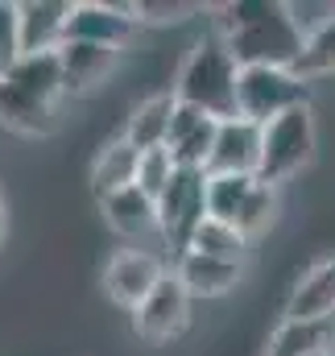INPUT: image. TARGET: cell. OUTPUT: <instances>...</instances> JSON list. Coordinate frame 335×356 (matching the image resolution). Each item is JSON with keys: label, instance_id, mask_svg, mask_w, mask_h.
<instances>
[{"label": "cell", "instance_id": "6da1fadb", "mask_svg": "<svg viewBox=\"0 0 335 356\" xmlns=\"http://www.w3.org/2000/svg\"><path fill=\"white\" fill-rule=\"evenodd\" d=\"M215 33L224 38V46L232 50V58L240 67H286V71H294L302 50H307L286 4H273V0L228 4Z\"/></svg>", "mask_w": 335, "mask_h": 356}, {"label": "cell", "instance_id": "7a4b0ae2", "mask_svg": "<svg viewBox=\"0 0 335 356\" xmlns=\"http://www.w3.org/2000/svg\"><path fill=\"white\" fill-rule=\"evenodd\" d=\"M236 83H240V63L232 58L224 38L211 33V38L195 42V50L186 54L174 95L186 108H199L215 120H232L236 116Z\"/></svg>", "mask_w": 335, "mask_h": 356}, {"label": "cell", "instance_id": "3957f363", "mask_svg": "<svg viewBox=\"0 0 335 356\" xmlns=\"http://www.w3.org/2000/svg\"><path fill=\"white\" fill-rule=\"evenodd\" d=\"M277 211L273 186H265L252 175H207V216L220 224H232L245 241H256L269 232Z\"/></svg>", "mask_w": 335, "mask_h": 356}, {"label": "cell", "instance_id": "277c9868", "mask_svg": "<svg viewBox=\"0 0 335 356\" xmlns=\"http://www.w3.org/2000/svg\"><path fill=\"white\" fill-rule=\"evenodd\" d=\"M294 108H311V83L286 67H240L236 83V116L252 124H269Z\"/></svg>", "mask_w": 335, "mask_h": 356}, {"label": "cell", "instance_id": "5b68a950", "mask_svg": "<svg viewBox=\"0 0 335 356\" xmlns=\"http://www.w3.org/2000/svg\"><path fill=\"white\" fill-rule=\"evenodd\" d=\"M315 158V116L311 108H294L261 129V166L256 178L265 186L290 182L307 162Z\"/></svg>", "mask_w": 335, "mask_h": 356}, {"label": "cell", "instance_id": "8992f818", "mask_svg": "<svg viewBox=\"0 0 335 356\" xmlns=\"http://www.w3.org/2000/svg\"><path fill=\"white\" fill-rule=\"evenodd\" d=\"M207 220V175L203 170H186L178 166L170 186L158 199V232L174 257H182L199 232V224Z\"/></svg>", "mask_w": 335, "mask_h": 356}, {"label": "cell", "instance_id": "52a82bcc", "mask_svg": "<svg viewBox=\"0 0 335 356\" xmlns=\"http://www.w3.org/2000/svg\"><path fill=\"white\" fill-rule=\"evenodd\" d=\"M166 273L170 269L162 266L158 253H149V249H120V253L104 266V294H108L116 307L137 311V307L154 294V286H158Z\"/></svg>", "mask_w": 335, "mask_h": 356}, {"label": "cell", "instance_id": "ba28073f", "mask_svg": "<svg viewBox=\"0 0 335 356\" xmlns=\"http://www.w3.org/2000/svg\"><path fill=\"white\" fill-rule=\"evenodd\" d=\"M137 4H104V0H87L71 8V25H67V42H91V46H108V50H124L137 33Z\"/></svg>", "mask_w": 335, "mask_h": 356}, {"label": "cell", "instance_id": "9c48e42d", "mask_svg": "<svg viewBox=\"0 0 335 356\" xmlns=\"http://www.w3.org/2000/svg\"><path fill=\"white\" fill-rule=\"evenodd\" d=\"M186 319H190V294L182 290V282L174 277V269L154 286V294L133 311V327H137V336L145 344H166V340H174L186 327Z\"/></svg>", "mask_w": 335, "mask_h": 356}, {"label": "cell", "instance_id": "30bf717a", "mask_svg": "<svg viewBox=\"0 0 335 356\" xmlns=\"http://www.w3.org/2000/svg\"><path fill=\"white\" fill-rule=\"evenodd\" d=\"M71 8L63 0H25L17 4V33H21V58L25 54H58L67 46Z\"/></svg>", "mask_w": 335, "mask_h": 356}, {"label": "cell", "instance_id": "8fae6325", "mask_svg": "<svg viewBox=\"0 0 335 356\" xmlns=\"http://www.w3.org/2000/svg\"><path fill=\"white\" fill-rule=\"evenodd\" d=\"M215 133H220L215 116L178 104V112L170 120V137H166L170 158L178 166H186V170H203L207 175V162H211V149H215Z\"/></svg>", "mask_w": 335, "mask_h": 356}, {"label": "cell", "instance_id": "7c38bea8", "mask_svg": "<svg viewBox=\"0 0 335 356\" xmlns=\"http://www.w3.org/2000/svg\"><path fill=\"white\" fill-rule=\"evenodd\" d=\"M256 166H261V124H252L245 116L220 120L207 175H252L256 178Z\"/></svg>", "mask_w": 335, "mask_h": 356}, {"label": "cell", "instance_id": "4fadbf2b", "mask_svg": "<svg viewBox=\"0 0 335 356\" xmlns=\"http://www.w3.org/2000/svg\"><path fill=\"white\" fill-rule=\"evenodd\" d=\"M120 63V50L108 46H91V42H67L58 50V67H63V95H87L95 91Z\"/></svg>", "mask_w": 335, "mask_h": 356}, {"label": "cell", "instance_id": "5bb4252c", "mask_svg": "<svg viewBox=\"0 0 335 356\" xmlns=\"http://www.w3.org/2000/svg\"><path fill=\"white\" fill-rule=\"evenodd\" d=\"M240 273L245 269L236 261H220V257H207V253H195V249L174 257V277L182 282V290L190 298H220V294L240 286Z\"/></svg>", "mask_w": 335, "mask_h": 356}, {"label": "cell", "instance_id": "9a60e30c", "mask_svg": "<svg viewBox=\"0 0 335 356\" xmlns=\"http://www.w3.org/2000/svg\"><path fill=\"white\" fill-rule=\"evenodd\" d=\"M286 319H335V253L294 282Z\"/></svg>", "mask_w": 335, "mask_h": 356}, {"label": "cell", "instance_id": "2e32d148", "mask_svg": "<svg viewBox=\"0 0 335 356\" xmlns=\"http://www.w3.org/2000/svg\"><path fill=\"white\" fill-rule=\"evenodd\" d=\"M104 220L124 241H149V236L162 241V232H158V203L145 191H137V186H129L120 195H108L104 199Z\"/></svg>", "mask_w": 335, "mask_h": 356}, {"label": "cell", "instance_id": "e0dca14e", "mask_svg": "<svg viewBox=\"0 0 335 356\" xmlns=\"http://www.w3.org/2000/svg\"><path fill=\"white\" fill-rule=\"evenodd\" d=\"M178 112V95L170 91H154L149 99H141L124 124V141L137 149V154H149V149H166L170 137V120Z\"/></svg>", "mask_w": 335, "mask_h": 356}, {"label": "cell", "instance_id": "ac0fdd59", "mask_svg": "<svg viewBox=\"0 0 335 356\" xmlns=\"http://www.w3.org/2000/svg\"><path fill=\"white\" fill-rule=\"evenodd\" d=\"M335 353V319H286L265 356H327Z\"/></svg>", "mask_w": 335, "mask_h": 356}, {"label": "cell", "instance_id": "d6986e66", "mask_svg": "<svg viewBox=\"0 0 335 356\" xmlns=\"http://www.w3.org/2000/svg\"><path fill=\"white\" fill-rule=\"evenodd\" d=\"M137 166H141V154L120 133L116 141H108L95 154V162H91V191L99 199H108V195H120V191L137 186Z\"/></svg>", "mask_w": 335, "mask_h": 356}, {"label": "cell", "instance_id": "ffe728a7", "mask_svg": "<svg viewBox=\"0 0 335 356\" xmlns=\"http://www.w3.org/2000/svg\"><path fill=\"white\" fill-rule=\"evenodd\" d=\"M0 124L13 133H50L54 129V104L0 79Z\"/></svg>", "mask_w": 335, "mask_h": 356}, {"label": "cell", "instance_id": "44dd1931", "mask_svg": "<svg viewBox=\"0 0 335 356\" xmlns=\"http://www.w3.org/2000/svg\"><path fill=\"white\" fill-rule=\"evenodd\" d=\"M0 79H8L13 88L29 91V95H38V99H46V104H58V95H63V67H58V54H25V58H17Z\"/></svg>", "mask_w": 335, "mask_h": 356}, {"label": "cell", "instance_id": "7402d4cb", "mask_svg": "<svg viewBox=\"0 0 335 356\" xmlns=\"http://www.w3.org/2000/svg\"><path fill=\"white\" fill-rule=\"evenodd\" d=\"M190 249L195 253H207V257H220V261H236L240 266V257L249 253V241L232 228V224H220V220H203L199 224V232H195V241H190Z\"/></svg>", "mask_w": 335, "mask_h": 356}, {"label": "cell", "instance_id": "603a6c76", "mask_svg": "<svg viewBox=\"0 0 335 356\" xmlns=\"http://www.w3.org/2000/svg\"><path fill=\"white\" fill-rule=\"evenodd\" d=\"M286 13H290V21H294L302 42H315L323 29L335 25V0H290Z\"/></svg>", "mask_w": 335, "mask_h": 356}, {"label": "cell", "instance_id": "cb8c5ba5", "mask_svg": "<svg viewBox=\"0 0 335 356\" xmlns=\"http://www.w3.org/2000/svg\"><path fill=\"white\" fill-rule=\"evenodd\" d=\"M178 170V162L170 158V149H149L141 154V166H137V191H145L154 203L162 199V191L170 186V178Z\"/></svg>", "mask_w": 335, "mask_h": 356}, {"label": "cell", "instance_id": "d4e9b609", "mask_svg": "<svg viewBox=\"0 0 335 356\" xmlns=\"http://www.w3.org/2000/svg\"><path fill=\"white\" fill-rule=\"evenodd\" d=\"M294 71H298L307 83L319 79V75H335V25L323 29L315 42H307V50H302V58H298Z\"/></svg>", "mask_w": 335, "mask_h": 356}, {"label": "cell", "instance_id": "484cf974", "mask_svg": "<svg viewBox=\"0 0 335 356\" xmlns=\"http://www.w3.org/2000/svg\"><path fill=\"white\" fill-rule=\"evenodd\" d=\"M21 58V33H17V4H0V75Z\"/></svg>", "mask_w": 335, "mask_h": 356}, {"label": "cell", "instance_id": "4316f807", "mask_svg": "<svg viewBox=\"0 0 335 356\" xmlns=\"http://www.w3.org/2000/svg\"><path fill=\"white\" fill-rule=\"evenodd\" d=\"M195 13V4H158V0H141L137 4V21H154V25H174V21H186Z\"/></svg>", "mask_w": 335, "mask_h": 356}, {"label": "cell", "instance_id": "83f0119b", "mask_svg": "<svg viewBox=\"0 0 335 356\" xmlns=\"http://www.w3.org/2000/svg\"><path fill=\"white\" fill-rule=\"evenodd\" d=\"M4 228H8V211H4V199H0V241H4Z\"/></svg>", "mask_w": 335, "mask_h": 356}, {"label": "cell", "instance_id": "f1b7e54d", "mask_svg": "<svg viewBox=\"0 0 335 356\" xmlns=\"http://www.w3.org/2000/svg\"><path fill=\"white\" fill-rule=\"evenodd\" d=\"M327 356H332V353H327Z\"/></svg>", "mask_w": 335, "mask_h": 356}, {"label": "cell", "instance_id": "f546056e", "mask_svg": "<svg viewBox=\"0 0 335 356\" xmlns=\"http://www.w3.org/2000/svg\"><path fill=\"white\" fill-rule=\"evenodd\" d=\"M332 356H335V353H332Z\"/></svg>", "mask_w": 335, "mask_h": 356}]
</instances>
